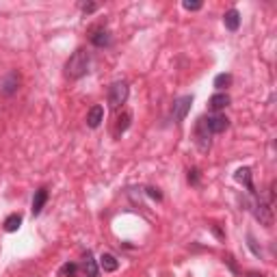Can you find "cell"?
<instances>
[{"instance_id":"1","label":"cell","mask_w":277,"mask_h":277,"mask_svg":"<svg viewBox=\"0 0 277 277\" xmlns=\"http://www.w3.org/2000/svg\"><path fill=\"white\" fill-rule=\"evenodd\" d=\"M89 70V54L87 50H76L74 54L68 58V63H65V76L72 78V80H78V78H82L87 74Z\"/></svg>"},{"instance_id":"2","label":"cell","mask_w":277,"mask_h":277,"mask_svg":"<svg viewBox=\"0 0 277 277\" xmlns=\"http://www.w3.org/2000/svg\"><path fill=\"white\" fill-rule=\"evenodd\" d=\"M128 96H130V87H128V82H113L110 84V89H108V106L110 108H120L126 104L128 100Z\"/></svg>"},{"instance_id":"3","label":"cell","mask_w":277,"mask_h":277,"mask_svg":"<svg viewBox=\"0 0 277 277\" xmlns=\"http://www.w3.org/2000/svg\"><path fill=\"white\" fill-rule=\"evenodd\" d=\"M254 216L258 219L264 228H271L273 226V208L268 206L264 200H256L254 202Z\"/></svg>"},{"instance_id":"4","label":"cell","mask_w":277,"mask_h":277,"mask_svg":"<svg viewBox=\"0 0 277 277\" xmlns=\"http://www.w3.org/2000/svg\"><path fill=\"white\" fill-rule=\"evenodd\" d=\"M190 104H193V96H182L178 98L176 104H174V122L176 124H182L186 120L188 110H190Z\"/></svg>"},{"instance_id":"5","label":"cell","mask_w":277,"mask_h":277,"mask_svg":"<svg viewBox=\"0 0 277 277\" xmlns=\"http://www.w3.org/2000/svg\"><path fill=\"white\" fill-rule=\"evenodd\" d=\"M204 122H206V128L210 134H221V132H226L230 126V120L226 115H212V117H208V120L204 117Z\"/></svg>"},{"instance_id":"6","label":"cell","mask_w":277,"mask_h":277,"mask_svg":"<svg viewBox=\"0 0 277 277\" xmlns=\"http://www.w3.org/2000/svg\"><path fill=\"white\" fill-rule=\"evenodd\" d=\"M20 87V74L18 72H9L6 76L0 78V94L2 96H13Z\"/></svg>"},{"instance_id":"7","label":"cell","mask_w":277,"mask_h":277,"mask_svg":"<svg viewBox=\"0 0 277 277\" xmlns=\"http://www.w3.org/2000/svg\"><path fill=\"white\" fill-rule=\"evenodd\" d=\"M195 143H197V148H200L202 152H208L210 150V132H208V128H206V122H204V117H202L200 122H197Z\"/></svg>"},{"instance_id":"8","label":"cell","mask_w":277,"mask_h":277,"mask_svg":"<svg viewBox=\"0 0 277 277\" xmlns=\"http://www.w3.org/2000/svg\"><path fill=\"white\" fill-rule=\"evenodd\" d=\"M230 104V96L226 94V91H219V94H214L212 98L208 100V108L214 110V113H219V110H223Z\"/></svg>"},{"instance_id":"9","label":"cell","mask_w":277,"mask_h":277,"mask_svg":"<svg viewBox=\"0 0 277 277\" xmlns=\"http://www.w3.org/2000/svg\"><path fill=\"white\" fill-rule=\"evenodd\" d=\"M234 178H236V180H238L240 184H245L249 193L256 195V186H254V182H252V169H249V167H240L238 171H236Z\"/></svg>"},{"instance_id":"10","label":"cell","mask_w":277,"mask_h":277,"mask_svg":"<svg viewBox=\"0 0 277 277\" xmlns=\"http://www.w3.org/2000/svg\"><path fill=\"white\" fill-rule=\"evenodd\" d=\"M223 24H226L228 30H238V26H240V13H238V9L226 11V16H223Z\"/></svg>"},{"instance_id":"11","label":"cell","mask_w":277,"mask_h":277,"mask_svg":"<svg viewBox=\"0 0 277 277\" xmlns=\"http://www.w3.org/2000/svg\"><path fill=\"white\" fill-rule=\"evenodd\" d=\"M46 202H48V188H39L37 193H35V197H32V214H39L44 210V206H46Z\"/></svg>"},{"instance_id":"12","label":"cell","mask_w":277,"mask_h":277,"mask_svg":"<svg viewBox=\"0 0 277 277\" xmlns=\"http://www.w3.org/2000/svg\"><path fill=\"white\" fill-rule=\"evenodd\" d=\"M117 266H120V260H117L113 254H102L100 256V268L104 273H113V271H117Z\"/></svg>"},{"instance_id":"13","label":"cell","mask_w":277,"mask_h":277,"mask_svg":"<svg viewBox=\"0 0 277 277\" xmlns=\"http://www.w3.org/2000/svg\"><path fill=\"white\" fill-rule=\"evenodd\" d=\"M104 122V108L102 106H94L87 113V126L89 128H98Z\"/></svg>"},{"instance_id":"14","label":"cell","mask_w":277,"mask_h":277,"mask_svg":"<svg viewBox=\"0 0 277 277\" xmlns=\"http://www.w3.org/2000/svg\"><path fill=\"white\" fill-rule=\"evenodd\" d=\"M91 44L98 46V48H104V46H108L110 44V32L104 30V28L94 30V35H91Z\"/></svg>"},{"instance_id":"15","label":"cell","mask_w":277,"mask_h":277,"mask_svg":"<svg viewBox=\"0 0 277 277\" xmlns=\"http://www.w3.org/2000/svg\"><path fill=\"white\" fill-rule=\"evenodd\" d=\"M20 226H22V214H18V212L9 214V216H6V219H4V223H2L4 232H9V234L18 232V230H20Z\"/></svg>"},{"instance_id":"16","label":"cell","mask_w":277,"mask_h":277,"mask_svg":"<svg viewBox=\"0 0 277 277\" xmlns=\"http://www.w3.org/2000/svg\"><path fill=\"white\" fill-rule=\"evenodd\" d=\"M232 80H234L232 74H219V76L214 78V87L219 89V91H226L230 84H232Z\"/></svg>"},{"instance_id":"17","label":"cell","mask_w":277,"mask_h":277,"mask_svg":"<svg viewBox=\"0 0 277 277\" xmlns=\"http://www.w3.org/2000/svg\"><path fill=\"white\" fill-rule=\"evenodd\" d=\"M82 268H84V273H87V277H98V273H100V271H98V262L91 258V256L84 258V266Z\"/></svg>"},{"instance_id":"18","label":"cell","mask_w":277,"mask_h":277,"mask_svg":"<svg viewBox=\"0 0 277 277\" xmlns=\"http://www.w3.org/2000/svg\"><path fill=\"white\" fill-rule=\"evenodd\" d=\"M130 120H132V115H130L128 110H126V113H122L120 117H117V130H120V132H126L128 126H130Z\"/></svg>"},{"instance_id":"19","label":"cell","mask_w":277,"mask_h":277,"mask_svg":"<svg viewBox=\"0 0 277 277\" xmlns=\"http://www.w3.org/2000/svg\"><path fill=\"white\" fill-rule=\"evenodd\" d=\"M76 271H78V266L74 264V262H68V264H63V268H61V275H65V277H74Z\"/></svg>"},{"instance_id":"20","label":"cell","mask_w":277,"mask_h":277,"mask_svg":"<svg viewBox=\"0 0 277 277\" xmlns=\"http://www.w3.org/2000/svg\"><path fill=\"white\" fill-rule=\"evenodd\" d=\"M182 6H184V9H186V11H200L202 9V2H190V0H184V2H182Z\"/></svg>"},{"instance_id":"21","label":"cell","mask_w":277,"mask_h":277,"mask_svg":"<svg viewBox=\"0 0 277 277\" xmlns=\"http://www.w3.org/2000/svg\"><path fill=\"white\" fill-rule=\"evenodd\" d=\"M188 182L190 184H200V169H190L188 171Z\"/></svg>"},{"instance_id":"22","label":"cell","mask_w":277,"mask_h":277,"mask_svg":"<svg viewBox=\"0 0 277 277\" xmlns=\"http://www.w3.org/2000/svg\"><path fill=\"white\" fill-rule=\"evenodd\" d=\"M148 195L152 197V200H158V202H160V200H162L160 190H158V188H154V186H150V188H148Z\"/></svg>"},{"instance_id":"23","label":"cell","mask_w":277,"mask_h":277,"mask_svg":"<svg viewBox=\"0 0 277 277\" xmlns=\"http://www.w3.org/2000/svg\"><path fill=\"white\" fill-rule=\"evenodd\" d=\"M98 9V4H94V2H87V4H82V11L84 13H94Z\"/></svg>"},{"instance_id":"24","label":"cell","mask_w":277,"mask_h":277,"mask_svg":"<svg viewBox=\"0 0 277 277\" xmlns=\"http://www.w3.org/2000/svg\"><path fill=\"white\" fill-rule=\"evenodd\" d=\"M249 277H262V275H258V273H249Z\"/></svg>"}]
</instances>
